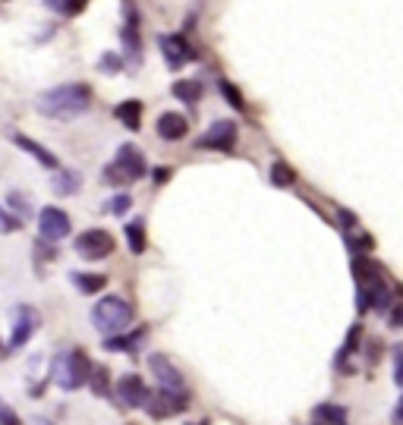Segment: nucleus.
Instances as JSON below:
<instances>
[{"label": "nucleus", "mask_w": 403, "mask_h": 425, "mask_svg": "<svg viewBox=\"0 0 403 425\" xmlns=\"http://www.w3.org/2000/svg\"><path fill=\"white\" fill-rule=\"evenodd\" d=\"M157 44H161V54H164L171 69H183L189 60H196V51H192V44L186 42L183 35H161Z\"/></svg>", "instance_id": "obj_11"}, {"label": "nucleus", "mask_w": 403, "mask_h": 425, "mask_svg": "<svg viewBox=\"0 0 403 425\" xmlns=\"http://www.w3.org/2000/svg\"><path fill=\"white\" fill-rule=\"evenodd\" d=\"M3 356H7V347H3V343H0V359H3Z\"/></svg>", "instance_id": "obj_37"}, {"label": "nucleus", "mask_w": 403, "mask_h": 425, "mask_svg": "<svg viewBox=\"0 0 403 425\" xmlns=\"http://www.w3.org/2000/svg\"><path fill=\"white\" fill-rule=\"evenodd\" d=\"M89 107H92V89L85 83L54 85V89L42 92L38 101H35V110L51 120H76L83 117Z\"/></svg>", "instance_id": "obj_1"}, {"label": "nucleus", "mask_w": 403, "mask_h": 425, "mask_svg": "<svg viewBox=\"0 0 403 425\" xmlns=\"http://www.w3.org/2000/svg\"><path fill=\"white\" fill-rule=\"evenodd\" d=\"M186 132H189V120L183 114L167 110V114L157 117V136L164 139V142H180V139H186Z\"/></svg>", "instance_id": "obj_13"}, {"label": "nucleus", "mask_w": 403, "mask_h": 425, "mask_svg": "<svg viewBox=\"0 0 403 425\" xmlns=\"http://www.w3.org/2000/svg\"><path fill=\"white\" fill-rule=\"evenodd\" d=\"M126 230V243H130V252L132 255H142L145 246H148V240H145V220H130V224L123 227Z\"/></svg>", "instance_id": "obj_20"}, {"label": "nucleus", "mask_w": 403, "mask_h": 425, "mask_svg": "<svg viewBox=\"0 0 403 425\" xmlns=\"http://www.w3.org/2000/svg\"><path fill=\"white\" fill-rule=\"evenodd\" d=\"M132 208V196H126V192H117L114 199L104 202V214H114V218H120V214H126Z\"/></svg>", "instance_id": "obj_26"}, {"label": "nucleus", "mask_w": 403, "mask_h": 425, "mask_svg": "<svg viewBox=\"0 0 403 425\" xmlns=\"http://www.w3.org/2000/svg\"><path fill=\"white\" fill-rule=\"evenodd\" d=\"M89 372L92 363L83 350H63L51 359V381L63 391H79L83 384H89Z\"/></svg>", "instance_id": "obj_2"}, {"label": "nucleus", "mask_w": 403, "mask_h": 425, "mask_svg": "<svg viewBox=\"0 0 403 425\" xmlns=\"http://www.w3.org/2000/svg\"><path fill=\"white\" fill-rule=\"evenodd\" d=\"M171 92L180 98V101H186V104H196L198 98H202V83H198V79H177Z\"/></svg>", "instance_id": "obj_21"}, {"label": "nucleus", "mask_w": 403, "mask_h": 425, "mask_svg": "<svg viewBox=\"0 0 403 425\" xmlns=\"http://www.w3.org/2000/svg\"><path fill=\"white\" fill-rule=\"evenodd\" d=\"M13 142L19 145V148L26 151V155H32V158L38 161V164H42V167H48V171H57V158H54V155H51L48 148H44V145H38V142H35V139L22 136V132H16V136H13Z\"/></svg>", "instance_id": "obj_15"}, {"label": "nucleus", "mask_w": 403, "mask_h": 425, "mask_svg": "<svg viewBox=\"0 0 403 425\" xmlns=\"http://www.w3.org/2000/svg\"><path fill=\"white\" fill-rule=\"evenodd\" d=\"M394 422L403 425V397H400V404H397V410H394Z\"/></svg>", "instance_id": "obj_36"}, {"label": "nucleus", "mask_w": 403, "mask_h": 425, "mask_svg": "<svg viewBox=\"0 0 403 425\" xmlns=\"http://www.w3.org/2000/svg\"><path fill=\"white\" fill-rule=\"evenodd\" d=\"M356 343H359V324H353V331H350L347 343H343V347H341V356H337V365H343V363H347V356H353Z\"/></svg>", "instance_id": "obj_29"}, {"label": "nucleus", "mask_w": 403, "mask_h": 425, "mask_svg": "<svg viewBox=\"0 0 403 425\" xmlns=\"http://www.w3.org/2000/svg\"><path fill=\"white\" fill-rule=\"evenodd\" d=\"M391 359H394V381L403 384V343H397L391 350Z\"/></svg>", "instance_id": "obj_31"}, {"label": "nucleus", "mask_w": 403, "mask_h": 425, "mask_svg": "<svg viewBox=\"0 0 403 425\" xmlns=\"http://www.w3.org/2000/svg\"><path fill=\"white\" fill-rule=\"evenodd\" d=\"M148 369H151V375L157 378V384H161L164 391L186 394V378H183V372L171 363V356H164V353H151V356H148Z\"/></svg>", "instance_id": "obj_6"}, {"label": "nucleus", "mask_w": 403, "mask_h": 425, "mask_svg": "<svg viewBox=\"0 0 403 425\" xmlns=\"http://www.w3.org/2000/svg\"><path fill=\"white\" fill-rule=\"evenodd\" d=\"M79 186H83V177L76 171H57V177L51 180V189H54L57 196H76Z\"/></svg>", "instance_id": "obj_17"}, {"label": "nucleus", "mask_w": 403, "mask_h": 425, "mask_svg": "<svg viewBox=\"0 0 403 425\" xmlns=\"http://www.w3.org/2000/svg\"><path fill=\"white\" fill-rule=\"evenodd\" d=\"M114 117L120 120V123L126 126V130L136 132L139 126H142V101H136V98H130V101L117 104L114 107Z\"/></svg>", "instance_id": "obj_16"}, {"label": "nucleus", "mask_w": 403, "mask_h": 425, "mask_svg": "<svg viewBox=\"0 0 403 425\" xmlns=\"http://www.w3.org/2000/svg\"><path fill=\"white\" fill-rule=\"evenodd\" d=\"M92 322H95V328L108 337L123 334L132 324V306L123 296H104V300L95 302V309H92Z\"/></svg>", "instance_id": "obj_4"}, {"label": "nucleus", "mask_w": 403, "mask_h": 425, "mask_svg": "<svg viewBox=\"0 0 403 425\" xmlns=\"http://www.w3.org/2000/svg\"><path fill=\"white\" fill-rule=\"evenodd\" d=\"M186 406H189V397H186V394H173V391H164V388H161L157 394H148L142 410L148 413L151 419H171V416H177V413H183Z\"/></svg>", "instance_id": "obj_8"}, {"label": "nucleus", "mask_w": 403, "mask_h": 425, "mask_svg": "<svg viewBox=\"0 0 403 425\" xmlns=\"http://www.w3.org/2000/svg\"><path fill=\"white\" fill-rule=\"evenodd\" d=\"M315 422H325V425H347V410L337 404H318L312 410Z\"/></svg>", "instance_id": "obj_19"}, {"label": "nucleus", "mask_w": 403, "mask_h": 425, "mask_svg": "<svg viewBox=\"0 0 403 425\" xmlns=\"http://www.w3.org/2000/svg\"><path fill=\"white\" fill-rule=\"evenodd\" d=\"M22 220L19 218H10L3 208H0V234H13V230H19Z\"/></svg>", "instance_id": "obj_32"}, {"label": "nucleus", "mask_w": 403, "mask_h": 425, "mask_svg": "<svg viewBox=\"0 0 403 425\" xmlns=\"http://www.w3.org/2000/svg\"><path fill=\"white\" fill-rule=\"evenodd\" d=\"M69 281L76 284V290H83V293H101L104 287H108V277L104 275H85V271H73L69 275Z\"/></svg>", "instance_id": "obj_18"}, {"label": "nucleus", "mask_w": 403, "mask_h": 425, "mask_svg": "<svg viewBox=\"0 0 403 425\" xmlns=\"http://www.w3.org/2000/svg\"><path fill=\"white\" fill-rule=\"evenodd\" d=\"M120 38H123L126 57H130L132 63L142 60V38H139V16H136V10H130V13H126V26H123V32H120Z\"/></svg>", "instance_id": "obj_14"}, {"label": "nucleus", "mask_w": 403, "mask_h": 425, "mask_svg": "<svg viewBox=\"0 0 403 425\" xmlns=\"http://www.w3.org/2000/svg\"><path fill=\"white\" fill-rule=\"evenodd\" d=\"M145 171H148V164H145L142 151H139L136 145H120L117 158L104 167L101 180L108 186H130V183H136V180H142Z\"/></svg>", "instance_id": "obj_3"}, {"label": "nucleus", "mask_w": 403, "mask_h": 425, "mask_svg": "<svg viewBox=\"0 0 403 425\" xmlns=\"http://www.w3.org/2000/svg\"><path fill=\"white\" fill-rule=\"evenodd\" d=\"M38 234L48 243L63 240V236L69 234V214L63 211V208H54V205L42 208V211H38Z\"/></svg>", "instance_id": "obj_10"}, {"label": "nucleus", "mask_w": 403, "mask_h": 425, "mask_svg": "<svg viewBox=\"0 0 403 425\" xmlns=\"http://www.w3.org/2000/svg\"><path fill=\"white\" fill-rule=\"evenodd\" d=\"M114 394L123 406H145V400H148V388H145V381L139 375H123L117 381Z\"/></svg>", "instance_id": "obj_12"}, {"label": "nucleus", "mask_w": 403, "mask_h": 425, "mask_svg": "<svg viewBox=\"0 0 403 425\" xmlns=\"http://www.w3.org/2000/svg\"><path fill=\"white\" fill-rule=\"evenodd\" d=\"M0 425H22V419L3 404V397H0Z\"/></svg>", "instance_id": "obj_33"}, {"label": "nucleus", "mask_w": 403, "mask_h": 425, "mask_svg": "<svg viewBox=\"0 0 403 425\" xmlns=\"http://www.w3.org/2000/svg\"><path fill=\"white\" fill-rule=\"evenodd\" d=\"M7 205L10 208H19V214H22V218H28V205H26V199H22V196H19V192H10V196H7Z\"/></svg>", "instance_id": "obj_34"}, {"label": "nucleus", "mask_w": 403, "mask_h": 425, "mask_svg": "<svg viewBox=\"0 0 403 425\" xmlns=\"http://www.w3.org/2000/svg\"><path fill=\"white\" fill-rule=\"evenodd\" d=\"M347 246H350V252H359L362 255V252H369L375 243H372V236L362 234V236H347Z\"/></svg>", "instance_id": "obj_30"}, {"label": "nucleus", "mask_w": 403, "mask_h": 425, "mask_svg": "<svg viewBox=\"0 0 403 425\" xmlns=\"http://www.w3.org/2000/svg\"><path fill=\"white\" fill-rule=\"evenodd\" d=\"M73 249L83 255V259H89V261H101V259H108V255L114 252V236H110L108 230L92 227V230H85V234L76 236Z\"/></svg>", "instance_id": "obj_5"}, {"label": "nucleus", "mask_w": 403, "mask_h": 425, "mask_svg": "<svg viewBox=\"0 0 403 425\" xmlns=\"http://www.w3.org/2000/svg\"><path fill=\"white\" fill-rule=\"evenodd\" d=\"M42 328V315L35 312L32 306H16V322H13V331H10V350H22L28 340H32V334Z\"/></svg>", "instance_id": "obj_7"}, {"label": "nucleus", "mask_w": 403, "mask_h": 425, "mask_svg": "<svg viewBox=\"0 0 403 425\" xmlns=\"http://www.w3.org/2000/svg\"><path fill=\"white\" fill-rule=\"evenodd\" d=\"M221 95L227 98V104L237 110H246V98H243V92L237 89V85L230 83V79H221Z\"/></svg>", "instance_id": "obj_27"}, {"label": "nucleus", "mask_w": 403, "mask_h": 425, "mask_svg": "<svg viewBox=\"0 0 403 425\" xmlns=\"http://www.w3.org/2000/svg\"><path fill=\"white\" fill-rule=\"evenodd\" d=\"M89 384H92V391H95L98 397H108V394H110L108 369H104V365H92V372H89Z\"/></svg>", "instance_id": "obj_25"}, {"label": "nucleus", "mask_w": 403, "mask_h": 425, "mask_svg": "<svg viewBox=\"0 0 403 425\" xmlns=\"http://www.w3.org/2000/svg\"><path fill=\"white\" fill-rule=\"evenodd\" d=\"M98 69H101V73H108V76L120 73V69H123V57L114 54V51H108V54H104L101 60H98Z\"/></svg>", "instance_id": "obj_28"}, {"label": "nucleus", "mask_w": 403, "mask_h": 425, "mask_svg": "<svg viewBox=\"0 0 403 425\" xmlns=\"http://www.w3.org/2000/svg\"><path fill=\"white\" fill-rule=\"evenodd\" d=\"M271 183L277 186V189H290V186L296 183V171L290 164H284V161H274L271 164Z\"/></svg>", "instance_id": "obj_22"}, {"label": "nucleus", "mask_w": 403, "mask_h": 425, "mask_svg": "<svg viewBox=\"0 0 403 425\" xmlns=\"http://www.w3.org/2000/svg\"><path fill=\"white\" fill-rule=\"evenodd\" d=\"M198 148H208V151H224V155H230L233 145H237V123L233 120H218V123L208 126L205 136L196 139Z\"/></svg>", "instance_id": "obj_9"}, {"label": "nucleus", "mask_w": 403, "mask_h": 425, "mask_svg": "<svg viewBox=\"0 0 403 425\" xmlns=\"http://www.w3.org/2000/svg\"><path fill=\"white\" fill-rule=\"evenodd\" d=\"M171 177H173L171 167H155V183H157V186H164Z\"/></svg>", "instance_id": "obj_35"}, {"label": "nucleus", "mask_w": 403, "mask_h": 425, "mask_svg": "<svg viewBox=\"0 0 403 425\" xmlns=\"http://www.w3.org/2000/svg\"><path fill=\"white\" fill-rule=\"evenodd\" d=\"M44 7L60 13V16H79L89 7V0H44Z\"/></svg>", "instance_id": "obj_23"}, {"label": "nucleus", "mask_w": 403, "mask_h": 425, "mask_svg": "<svg viewBox=\"0 0 403 425\" xmlns=\"http://www.w3.org/2000/svg\"><path fill=\"white\" fill-rule=\"evenodd\" d=\"M142 334H145L142 328H139V331H132L130 337H123V334H114V337H108V340H104V350H126V353H130L132 347H136V343L142 340Z\"/></svg>", "instance_id": "obj_24"}]
</instances>
